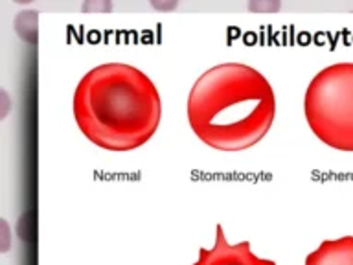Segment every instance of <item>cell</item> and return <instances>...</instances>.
I'll use <instances>...</instances> for the list:
<instances>
[{
    "instance_id": "cell-3",
    "label": "cell",
    "mask_w": 353,
    "mask_h": 265,
    "mask_svg": "<svg viewBox=\"0 0 353 265\" xmlns=\"http://www.w3.org/2000/svg\"><path fill=\"white\" fill-rule=\"evenodd\" d=\"M303 112L320 142L353 153V63L322 68L305 88Z\"/></svg>"
},
{
    "instance_id": "cell-2",
    "label": "cell",
    "mask_w": 353,
    "mask_h": 265,
    "mask_svg": "<svg viewBox=\"0 0 353 265\" xmlns=\"http://www.w3.org/2000/svg\"><path fill=\"white\" fill-rule=\"evenodd\" d=\"M188 124L201 142L217 151H243L265 138L276 118L269 79L243 63L203 72L188 94Z\"/></svg>"
},
{
    "instance_id": "cell-11",
    "label": "cell",
    "mask_w": 353,
    "mask_h": 265,
    "mask_svg": "<svg viewBox=\"0 0 353 265\" xmlns=\"http://www.w3.org/2000/svg\"><path fill=\"white\" fill-rule=\"evenodd\" d=\"M0 98H2V110H0V118H6L8 115V110H10V96L6 90H0Z\"/></svg>"
},
{
    "instance_id": "cell-5",
    "label": "cell",
    "mask_w": 353,
    "mask_h": 265,
    "mask_svg": "<svg viewBox=\"0 0 353 265\" xmlns=\"http://www.w3.org/2000/svg\"><path fill=\"white\" fill-rule=\"evenodd\" d=\"M303 265H353V236L325 239L307 254Z\"/></svg>"
},
{
    "instance_id": "cell-4",
    "label": "cell",
    "mask_w": 353,
    "mask_h": 265,
    "mask_svg": "<svg viewBox=\"0 0 353 265\" xmlns=\"http://www.w3.org/2000/svg\"><path fill=\"white\" fill-rule=\"evenodd\" d=\"M193 265H276L274 259L256 256L248 242L228 243L223 226H215V242L212 248H199Z\"/></svg>"
},
{
    "instance_id": "cell-7",
    "label": "cell",
    "mask_w": 353,
    "mask_h": 265,
    "mask_svg": "<svg viewBox=\"0 0 353 265\" xmlns=\"http://www.w3.org/2000/svg\"><path fill=\"white\" fill-rule=\"evenodd\" d=\"M281 4L274 2V0H256V2H248V10L254 13H276L280 11Z\"/></svg>"
},
{
    "instance_id": "cell-10",
    "label": "cell",
    "mask_w": 353,
    "mask_h": 265,
    "mask_svg": "<svg viewBox=\"0 0 353 265\" xmlns=\"http://www.w3.org/2000/svg\"><path fill=\"white\" fill-rule=\"evenodd\" d=\"M151 6H153L154 10H159V11H170V10H175L176 6H179V2H157V0H153L151 2Z\"/></svg>"
},
{
    "instance_id": "cell-9",
    "label": "cell",
    "mask_w": 353,
    "mask_h": 265,
    "mask_svg": "<svg viewBox=\"0 0 353 265\" xmlns=\"http://www.w3.org/2000/svg\"><path fill=\"white\" fill-rule=\"evenodd\" d=\"M11 247V228L8 221L0 219V251L8 253Z\"/></svg>"
},
{
    "instance_id": "cell-8",
    "label": "cell",
    "mask_w": 353,
    "mask_h": 265,
    "mask_svg": "<svg viewBox=\"0 0 353 265\" xmlns=\"http://www.w3.org/2000/svg\"><path fill=\"white\" fill-rule=\"evenodd\" d=\"M85 13H107V11L112 10V4L110 2H107V0H88V2H85L81 8Z\"/></svg>"
},
{
    "instance_id": "cell-6",
    "label": "cell",
    "mask_w": 353,
    "mask_h": 265,
    "mask_svg": "<svg viewBox=\"0 0 353 265\" xmlns=\"http://www.w3.org/2000/svg\"><path fill=\"white\" fill-rule=\"evenodd\" d=\"M17 35L30 44L37 43L39 35V13L35 10L21 11L15 19Z\"/></svg>"
},
{
    "instance_id": "cell-1",
    "label": "cell",
    "mask_w": 353,
    "mask_h": 265,
    "mask_svg": "<svg viewBox=\"0 0 353 265\" xmlns=\"http://www.w3.org/2000/svg\"><path fill=\"white\" fill-rule=\"evenodd\" d=\"M74 118L94 146L132 151L148 144L162 118V99L151 77L127 63H103L79 79Z\"/></svg>"
}]
</instances>
